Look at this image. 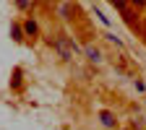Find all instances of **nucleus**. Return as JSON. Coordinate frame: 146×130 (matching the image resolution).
I'll return each instance as SVG.
<instances>
[{
  "label": "nucleus",
  "mask_w": 146,
  "mask_h": 130,
  "mask_svg": "<svg viewBox=\"0 0 146 130\" xmlns=\"http://www.w3.org/2000/svg\"><path fill=\"white\" fill-rule=\"evenodd\" d=\"M102 122H104V125H112L115 120H112V115H110V112H102Z\"/></svg>",
  "instance_id": "f257e3e1"
},
{
  "label": "nucleus",
  "mask_w": 146,
  "mask_h": 130,
  "mask_svg": "<svg viewBox=\"0 0 146 130\" xmlns=\"http://www.w3.org/2000/svg\"><path fill=\"white\" fill-rule=\"evenodd\" d=\"M86 55H89L91 60H99V55H97V49H86Z\"/></svg>",
  "instance_id": "f03ea898"
},
{
  "label": "nucleus",
  "mask_w": 146,
  "mask_h": 130,
  "mask_svg": "<svg viewBox=\"0 0 146 130\" xmlns=\"http://www.w3.org/2000/svg\"><path fill=\"white\" fill-rule=\"evenodd\" d=\"M110 3H112L115 8H123V5H125V0H110Z\"/></svg>",
  "instance_id": "7ed1b4c3"
},
{
  "label": "nucleus",
  "mask_w": 146,
  "mask_h": 130,
  "mask_svg": "<svg viewBox=\"0 0 146 130\" xmlns=\"http://www.w3.org/2000/svg\"><path fill=\"white\" fill-rule=\"evenodd\" d=\"M133 3H136V5H143V3H146V0H133Z\"/></svg>",
  "instance_id": "20e7f679"
}]
</instances>
